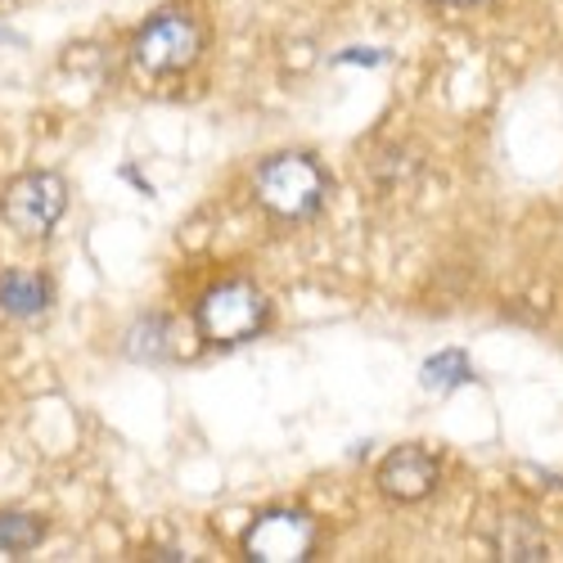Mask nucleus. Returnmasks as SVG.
<instances>
[{"label":"nucleus","mask_w":563,"mask_h":563,"mask_svg":"<svg viewBox=\"0 0 563 563\" xmlns=\"http://www.w3.org/2000/svg\"><path fill=\"white\" fill-rule=\"evenodd\" d=\"M451 5H460V0H451Z\"/></svg>","instance_id":"f8f14e48"},{"label":"nucleus","mask_w":563,"mask_h":563,"mask_svg":"<svg viewBox=\"0 0 563 563\" xmlns=\"http://www.w3.org/2000/svg\"><path fill=\"white\" fill-rule=\"evenodd\" d=\"M468 379H474V365H468L464 352H438V356L424 361V369H419V384H424L429 393H451Z\"/></svg>","instance_id":"1a4fd4ad"},{"label":"nucleus","mask_w":563,"mask_h":563,"mask_svg":"<svg viewBox=\"0 0 563 563\" xmlns=\"http://www.w3.org/2000/svg\"><path fill=\"white\" fill-rule=\"evenodd\" d=\"M45 537L36 514H0V554H27Z\"/></svg>","instance_id":"9b49d317"},{"label":"nucleus","mask_w":563,"mask_h":563,"mask_svg":"<svg viewBox=\"0 0 563 563\" xmlns=\"http://www.w3.org/2000/svg\"><path fill=\"white\" fill-rule=\"evenodd\" d=\"M176 352V324L163 316H145L126 330V356L135 361H163Z\"/></svg>","instance_id":"6e6552de"},{"label":"nucleus","mask_w":563,"mask_h":563,"mask_svg":"<svg viewBox=\"0 0 563 563\" xmlns=\"http://www.w3.org/2000/svg\"><path fill=\"white\" fill-rule=\"evenodd\" d=\"M316 545V523L298 509H271L249 528L244 550L257 563H298Z\"/></svg>","instance_id":"39448f33"},{"label":"nucleus","mask_w":563,"mask_h":563,"mask_svg":"<svg viewBox=\"0 0 563 563\" xmlns=\"http://www.w3.org/2000/svg\"><path fill=\"white\" fill-rule=\"evenodd\" d=\"M253 190L266 212L285 221H307L330 199V176H324V167L311 154H275L257 167Z\"/></svg>","instance_id":"f257e3e1"},{"label":"nucleus","mask_w":563,"mask_h":563,"mask_svg":"<svg viewBox=\"0 0 563 563\" xmlns=\"http://www.w3.org/2000/svg\"><path fill=\"white\" fill-rule=\"evenodd\" d=\"M64 208H68V190L55 172H27L0 199V212H5L10 230H19L23 240H45L59 225Z\"/></svg>","instance_id":"20e7f679"},{"label":"nucleus","mask_w":563,"mask_h":563,"mask_svg":"<svg viewBox=\"0 0 563 563\" xmlns=\"http://www.w3.org/2000/svg\"><path fill=\"white\" fill-rule=\"evenodd\" d=\"M203 51V32L190 14L180 10H167L158 19H150L145 27L135 32L131 41V64L135 73L145 77H172V73H185Z\"/></svg>","instance_id":"f03ea898"},{"label":"nucleus","mask_w":563,"mask_h":563,"mask_svg":"<svg viewBox=\"0 0 563 563\" xmlns=\"http://www.w3.org/2000/svg\"><path fill=\"white\" fill-rule=\"evenodd\" d=\"M438 487V460L424 446H397L384 464H379V492L388 500L415 505Z\"/></svg>","instance_id":"423d86ee"},{"label":"nucleus","mask_w":563,"mask_h":563,"mask_svg":"<svg viewBox=\"0 0 563 563\" xmlns=\"http://www.w3.org/2000/svg\"><path fill=\"white\" fill-rule=\"evenodd\" d=\"M266 324V298L249 279H230V285H217L203 294L199 302V330L208 343H249L253 334H262Z\"/></svg>","instance_id":"7ed1b4c3"},{"label":"nucleus","mask_w":563,"mask_h":563,"mask_svg":"<svg viewBox=\"0 0 563 563\" xmlns=\"http://www.w3.org/2000/svg\"><path fill=\"white\" fill-rule=\"evenodd\" d=\"M496 550H500V559H545V537L523 519H505Z\"/></svg>","instance_id":"9d476101"},{"label":"nucleus","mask_w":563,"mask_h":563,"mask_svg":"<svg viewBox=\"0 0 563 563\" xmlns=\"http://www.w3.org/2000/svg\"><path fill=\"white\" fill-rule=\"evenodd\" d=\"M0 311L14 320H36L51 311V285L32 271H5L0 275Z\"/></svg>","instance_id":"0eeeda50"}]
</instances>
